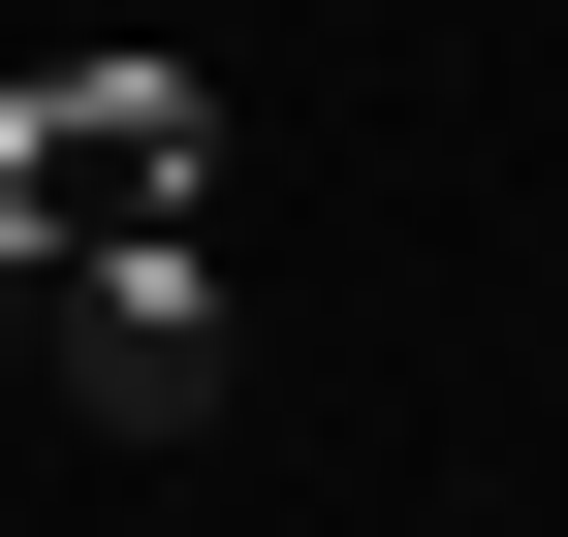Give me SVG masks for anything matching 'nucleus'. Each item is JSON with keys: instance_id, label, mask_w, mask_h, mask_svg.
Masks as SVG:
<instances>
[{"instance_id": "nucleus-2", "label": "nucleus", "mask_w": 568, "mask_h": 537, "mask_svg": "<svg viewBox=\"0 0 568 537\" xmlns=\"http://www.w3.org/2000/svg\"><path fill=\"white\" fill-rule=\"evenodd\" d=\"M32 379H63L95 443H222V379H253V316H222V253H95Z\"/></svg>"}, {"instance_id": "nucleus-1", "label": "nucleus", "mask_w": 568, "mask_h": 537, "mask_svg": "<svg viewBox=\"0 0 568 537\" xmlns=\"http://www.w3.org/2000/svg\"><path fill=\"white\" fill-rule=\"evenodd\" d=\"M0 222H32L63 285H95V253H190L222 222V95H190L159 32H63L32 95H0Z\"/></svg>"}, {"instance_id": "nucleus-3", "label": "nucleus", "mask_w": 568, "mask_h": 537, "mask_svg": "<svg viewBox=\"0 0 568 537\" xmlns=\"http://www.w3.org/2000/svg\"><path fill=\"white\" fill-rule=\"evenodd\" d=\"M0 348H63V253H32V222H0Z\"/></svg>"}]
</instances>
